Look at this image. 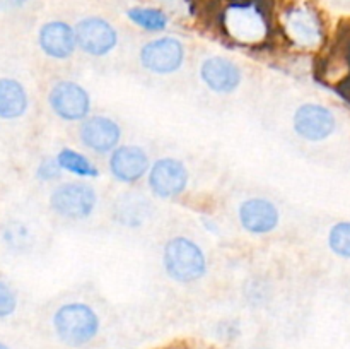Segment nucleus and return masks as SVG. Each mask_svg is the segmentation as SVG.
<instances>
[{"instance_id": "393cba45", "label": "nucleus", "mask_w": 350, "mask_h": 349, "mask_svg": "<svg viewBox=\"0 0 350 349\" xmlns=\"http://www.w3.org/2000/svg\"><path fill=\"white\" fill-rule=\"evenodd\" d=\"M222 2H226V0H222Z\"/></svg>"}, {"instance_id": "9d476101", "label": "nucleus", "mask_w": 350, "mask_h": 349, "mask_svg": "<svg viewBox=\"0 0 350 349\" xmlns=\"http://www.w3.org/2000/svg\"><path fill=\"white\" fill-rule=\"evenodd\" d=\"M190 173L183 161L174 157H161L150 164L149 188L156 197L174 198L188 187Z\"/></svg>"}, {"instance_id": "4be33fe9", "label": "nucleus", "mask_w": 350, "mask_h": 349, "mask_svg": "<svg viewBox=\"0 0 350 349\" xmlns=\"http://www.w3.org/2000/svg\"><path fill=\"white\" fill-rule=\"evenodd\" d=\"M9 7H23L27 0H3Z\"/></svg>"}, {"instance_id": "f3484780", "label": "nucleus", "mask_w": 350, "mask_h": 349, "mask_svg": "<svg viewBox=\"0 0 350 349\" xmlns=\"http://www.w3.org/2000/svg\"><path fill=\"white\" fill-rule=\"evenodd\" d=\"M126 19L147 33H163L171 23V16L164 7L133 5L126 10Z\"/></svg>"}, {"instance_id": "f8f14e48", "label": "nucleus", "mask_w": 350, "mask_h": 349, "mask_svg": "<svg viewBox=\"0 0 350 349\" xmlns=\"http://www.w3.org/2000/svg\"><path fill=\"white\" fill-rule=\"evenodd\" d=\"M79 139L88 149L98 154H108L118 147L122 129L109 116L94 115L82 120L79 127Z\"/></svg>"}, {"instance_id": "dca6fc26", "label": "nucleus", "mask_w": 350, "mask_h": 349, "mask_svg": "<svg viewBox=\"0 0 350 349\" xmlns=\"http://www.w3.org/2000/svg\"><path fill=\"white\" fill-rule=\"evenodd\" d=\"M27 91L17 79L0 77V120H17L27 112Z\"/></svg>"}, {"instance_id": "f03ea898", "label": "nucleus", "mask_w": 350, "mask_h": 349, "mask_svg": "<svg viewBox=\"0 0 350 349\" xmlns=\"http://www.w3.org/2000/svg\"><path fill=\"white\" fill-rule=\"evenodd\" d=\"M277 26L291 43L304 50H317L327 40V19L310 0L284 3L277 10Z\"/></svg>"}, {"instance_id": "2eb2a0df", "label": "nucleus", "mask_w": 350, "mask_h": 349, "mask_svg": "<svg viewBox=\"0 0 350 349\" xmlns=\"http://www.w3.org/2000/svg\"><path fill=\"white\" fill-rule=\"evenodd\" d=\"M200 77L211 91L231 94L241 86V68L226 57H208L200 65Z\"/></svg>"}, {"instance_id": "5701e85b", "label": "nucleus", "mask_w": 350, "mask_h": 349, "mask_svg": "<svg viewBox=\"0 0 350 349\" xmlns=\"http://www.w3.org/2000/svg\"><path fill=\"white\" fill-rule=\"evenodd\" d=\"M344 44H345V48H347V51H349V55H350V31L347 33V36H345Z\"/></svg>"}, {"instance_id": "39448f33", "label": "nucleus", "mask_w": 350, "mask_h": 349, "mask_svg": "<svg viewBox=\"0 0 350 349\" xmlns=\"http://www.w3.org/2000/svg\"><path fill=\"white\" fill-rule=\"evenodd\" d=\"M98 195L94 188L82 181H67L51 192L50 207L65 219L81 221L94 212Z\"/></svg>"}, {"instance_id": "9b49d317", "label": "nucleus", "mask_w": 350, "mask_h": 349, "mask_svg": "<svg viewBox=\"0 0 350 349\" xmlns=\"http://www.w3.org/2000/svg\"><path fill=\"white\" fill-rule=\"evenodd\" d=\"M38 44L46 57L55 60L70 58L79 48L75 26L62 19L46 21L38 31Z\"/></svg>"}, {"instance_id": "f257e3e1", "label": "nucleus", "mask_w": 350, "mask_h": 349, "mask_svg": "<svg viewBox=\"0 0 350 349\" xmlns=\"http://www.w3.org/2000/svg\"><path fill=\"white\" fill-rule=\"evenodd\" d=\"M275 0H226L217 23L229 40L239 44H260L272 34L277 24Z\"/></svg>"}, {"instance_id": "1a4fd4ad", "label": "nucleus", "mask_w": 350, "mask_h": 349, "mask_svg": "<svg viewBox=\"0 0 350 349\" xmlns=\"http://www.w3.org/2000/svg\"><path fill=\"white\" fill-rule=\"evenodd\" d=\"M294 132L308 142H321L337 130V116L330 108L318 103H304L293 118Z\"/></svg>"}, {"instance_id": "6e6552de", "label": "nucleus", "mask_w": 350, "mask_h": 349, "mask_svg": "<svg viewBox=\"0 0 350 349\" xmlns=\"http://www.w3.org/2000/svg\"><path fill=\"white\" fill-rule=\"evenodd\" d=\"M185 44L174 36H161L147 41L140 48V64L149 72L159 75L173 74L180 70L185 62Z\"/></svg>"}, {"instance_id": "412c9836", "label": "nucleus", "mask_w": 350, "mask_h": 349, "mask_svg": "<svg viewBox=\"0 0 350 349\" xmlns=\"http://www.w3.org/2000/svg\"><path fill=\"white\" fill-rule=\"evenodd\" d=\"M62 166L58 164L57 156L55 157H44L40 164H38L36 177L43 181H53L62 177Z\"/></svg>"}, {"instance_id": "20e7f679", "label": "nucleus", "mask_w": 350, "mask_h": 349, "mask_svg": "<svg viewBox=\"0 0 350 349\" xmlns=\"http://www.w3.org/2000/svg\"><path fill=\"white\" fill-rule=\"evenodd\" d=\"M163 263L167 276L176 283H195L207 272L204 250L187 236L167 240L163 250Z\"/></svg>"}, {"instance_id": "7ed1b4c3", "label": "nucleus", "mask_w": 350, "mask_h": 349, "mask_svg": "<svg viewBox=\"0 0 350 349\" xmlns=\"http://www.w3.org/2000/svg\"><path fill=\"white\" fill-rule=\"evenodd\" d=\"M53 332L62 344L68 348H84L99 334L101 320L94 308L81 301H70L57 308L51 318Z\"/></svg>"}, {"instance_id": "aec40b11", "label": "nucleus", "mask_w": 350, "mask_h": 349, "mask_svg": "<svg viewBox=\"0 0 350 349\" xmlns=\"http://www.w3.org/2000/svg\"><path fill=\"white\" fill-rule=\"evenodd\" d=\"M17 310V294L7 283L0 281V320L9 318Z\"/></svg>"}, {"instance_id": "ddd939ff", "label": "nucleus", "mask_w": 350, "mask_h": 349, "mask_svg": "<svg viewBox=\"0 0 350 349\" xmlns=\"http://www.w3.org/2000/svg\"><path fill=\"white\" fill-rule=\"evenodd\" d=\"M150 170L149 154L139 146H118L109 156V171L122 183H135Z\"/></svg>"}, {"instance_id": "4468645a", "label": "nucleus", "mask_w": 350, "mask_h": 349, "mask_svg": "<svg viewBox=\"0 0 350 349\" xmlns=\"http://www.w3.org/2000/svg\"><path fill=\"white\" fill-rule=\"evenodd\" d=\"M239 222L252 235H267L279 226L280 212L269 198L252 197L239 205Z\"/></svg>"}, {"instance_id": "a211bd4d", "label": "nucleus", "mask_w": 350, "mask_h": 349, "mask_svg": "<svg viewBox=\"0 0 350 349\" xmlns=\"http://www.w3.org/2000/svg\"><path fill=\"white\" fill-rule=\"evenodd\" d=\"M57 159L62 170L68 171L72 174H77L81 178H92L99 174L98 166L88 156H84V154L77 153L74 149H68V147H65V149H62L57 154Z\"/></svg>"}, {"instance_id": "6ab92c4d", "label": "nucleus", "mask_w": 350, "mask_h": 349, "mask_svg": "<svg viewBox=\"0 0 350 349\" xmlns=\"http://www.w3.org/2000/svg\"><path fill=\"white\" fill-rule=\"evenodd\" d=\"M328 246L340 259H350V221H338L332 226Z\"/></svg>"}, {"instance_id": "b1692460", "label": "nucleus", "mask_w": 350, "mask_h": 349, "mask_svg": "<svg viewBox=\"0 0 350 349\" xmlns=\"http://www.w3.org/2000/svg\"><path fill=\"white\" fill-rule=\"evenodd\" d=\"M0 349H12V348H10L9 344H5V342L0 341Z\"/></svg>"}, {"instance_id": "0eeeda50", "label": "nucleus", "mask_w": 350, "mask_h": 349, "mask_svg": "<svg viewBox=\"0 0 350 349\" xmlns=\"http://www.w3.org/2000/svg\"><path fill=\"white\" fill-rule=\"evenodd\" d=\"M50 108L65 122H82L91 112V96L88 89L74 81H58L48 92Z\"/></svg>"}, {"instance_id": "423d86ee", "label": "nucleus", "mask_w": 350, "mask_h": 349, "mask_svg": "<svg viewBox=\"0 0 350 349\" xmlns=\"http://www.w3.org/2000/svg\"><path fill=\"white\" fill-rule=\"evenodd\" d=\"M77 47L91 57H106L118 47V31L101 16H85L75 24Z\"/></svg>"}]
</instances>
